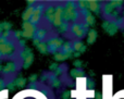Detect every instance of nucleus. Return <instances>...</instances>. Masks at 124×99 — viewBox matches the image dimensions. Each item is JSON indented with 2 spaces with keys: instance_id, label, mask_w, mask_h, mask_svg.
I'll list each match as a JSON object with an SVG mask.
<instances>
[{
  "instance_id": "obj_1",
  "label": "nucleus",
  "mask_w": 124,
  "mask_h": 99,
  "mask_svg": "<svg viewBox=\"0 0 124 99\" xmlns=\"http://www.w3.org/2000/svg\"><path fill=\"white\" fill-rule=\"evenodd\" d=\"M22 37L26 39H33L35 37V33H36V25L32 24L30 21L28 22H23L22 24Z\"/></svg>"
},
{
  "instance_id": "obj_2",
  "label": "nucleus",
  "mask_w": 124,
  "mask_h": 99,
  "mask_svg": "<svg viewBox=\"0 0 124 99\" xmlns=\"http://www.w3.org/2000/svg\"><path fill=\"white\" fill-rule=\"evenodd\" d=\"M73 35L77 38H83L85 36L86 30H88V25L87 24H78V23H74L71 27Z\"/></svg>"
},
{
  "instance_id": "obj_3",
  "label": "nucleus",
  "mask_w": 124,
  "mask_h": 99,
  "mask_svg": "<svg viewBox=\"0 0 124 99\" xmlns=\"http://www.w3.org/2000/svg\"><path fill=\"white\" fill-rule=\"evenodd\" d=\"M15 52V45L10 40L0 44V53L1 56H12Z\"/></svg>"
},
{
  "instance_id": "obj_4",
  "label": "nucleus",
  "mask_w": 124,
  "mask_h": 99,
  "mask_svg": "<svg viewBox=\"0 0 124 99\" xmlns=\"http://www.w3.org/2000/svg\"><path fill=\"white\" fill-rule=\"evenodd\" d=\"M63 40L59 37H54V38H50L49 40L47 41L48 45V50L49 52H54V53H57V51L59 50V48H62L63 46Z\"/></svg>"
},
{
  "instance_id": "obj_5",
  "label": "nucleus",
  "mask_w": 124,
  "mask_h": 99,
  "mask_svg": "<svg viewBox=\"0 0 124 99\" xmlns=\"http://www.w3.org/2000/svg\"><path fill=\"white\" fill-rule=\"evenodd\" d=\"M63 12H64V7L60 6V4L54 7V22H52L54 26L59 27L63 23Z\"/></svg>"
},
{
  "instance_id": "obj_6",
  "label": "nucleus",
  "mask_w": 124,
  "mask_h": 99,
  "mask_svg": "<svg viewBox=\"0 0 124 99\" xmlns=\"http://www.w3.org/2000/svg\"><path fill=\"white\" fill-rule=\"evenodd\" d=\"M102 27L103 30H106V32L108 33L109 35H114L116 32H118L119 27H120V25H119L116 22H109V21H106L102 23Z\"/></svg>"
},
{
  "instance_id": "obj_7",
  "label": "nucleus",
  "mask_w": 124,
  "mask_h": 99,
  "mask_svg": "<svg viewBox=\"0 0 124 99\" xmlns=\"http://www.w3.org/2000/svg\"><path fill=\"white\" fill-rule=\"evenodd\" d=\"M43 9H44V6L43 4H36L34 9V13H33L32 17H31L30 22L34 25H36L39 21H40V16H41V13H43Z\"/></svg>"
},
{
  "instance_id": "obj_8",
  "label": "nucleus",
  "mask_w": 124,
  "mask_h": 99,
  "mask_svg": "<svg viewBox=\"0 0 124 99\" xmlns=\"http://www.w3.org/2000/svg\"><path fill=\"white\" fill-rule=\"evenodd\" d=\"M17 69V63L16 62H7V64L2 69V73L4 75H10V74L15 73Z\"/></svg>"
},
{
  "instance_id": "obj_9",
  "label": "nucleus",
  "mask_w": 124,
  "mask_h": 99,
  "mask_svg": "<svg viewBox=\"0 0 124 99\" xmlns=\"http://www.w3.org/2000/svg\"><path fill=\"white\" fill-rule=\"evenodd\" d=\"M45 16H46V20H47L49 23H52V22H54V6L50 4V6L46 7Z\"/></svg>"
},
{
  "instance_id": "obj_10",
  "label": "nucleus",
  "mask_w": 124,
  "mask_h": 99,
  "mask_svg": "<svg viewBox=\"0 0 124 99\" xmlns=\"http://www.w3.org/2000/svg\"><path fill=\"white\" fill-rule=\"evenodd\" d=\"M34 9H35V7H33V6L32 7H27V9L23 12V14H22V19H23L24 22H28L31 20L33 13H34Z\"/></svg>"
},
{
  "instance_id": "obj_11",
  "label": "nucleus",
  "mask_w": 124,
  "mask_h": 99,
  "mask_svg": "<svg viewBox=\"0 0 124 99\" xmlns=\"http://www.w3.org/2000/svg\"><path fill=\"white\" fill-rule=\"evenodd\" d=\"M88 10L94 13H99V11H100V4H99V2L94 1V0L88 1Z\"/></svg>"
},
{
  "instance_id": "obj_12",
  "label": "nucleus",
  "mask_w": 124,
  "mask_h": 99,
  "mask_svg": "<svg viewBox=\"0 0 124 99\" xmlns=\"http://www.w3.org/2000/svg\"><path fill=\"white\" fill-rule=\"evenodd\" d=\"M97 39V30L92 28L88 30V37H87V44L88 45H93Z\"/></svg>"
},
{
  "instance_id": "obj_13",
  "label": "nucleus",
  "mask_w": 124,
  "mask_h": 99,
  "mask_svg": "<svg viewBox=\"0 0 124 99\" xmlns=\"http://www.w3.org/2000/svg\"><path fill=\"white\" fill-rule=\"evenodd\" d=\"M33 60H34V54H33V52L31 51L30 53L26 56V58L24 59V63H23V68L24 69H27V68H30L31 65H32L33 63Z\"/></svg>"
},
{
  "instance_id": "obj_14",
  "label": "nucleus",
  "mask_w": 124,
  "mask_h": 99,
  "mask_svg": "<svg viewBox=\"0 0 124 99\" xmlns=\"http://www.w3.org/2000/svg\"><path fill=\"white\" fill-rule=\"evenodd\" d=\"M73 49H74V51H76V52L83 53V52L86 50V46L83 45V43H81V41H76V43H74V45H73Z\"/></svg>"
},
{
  "instance_id": "obj_15",
  "label": "nucleus",
  "mask_w": 124,
  "mask_h": 99,
  "mask_svg": "<svg viewBox=\"0 0 124 99\" xmlns=\"http://www.w3.org/2000/svg\"><path fill=\"white\" fill-rule=\"evenodd\" d=\"M46 36H47V32H46L45 28H38V30H36L35 37H36V38H38L39 40H43V39H45Z\"/></svg>"
},
{
  "instance_id": "obj_16",
  "label": "nucleus",
  "mask_w": 124,
  "mask_h": 99,
  "mask_svg": "<svg viewBox=\"0 0 124 99\" xmlns=\"http://www.w3.org/2000/svg\"><path fill=\"white\" fill-rule=\"evenodd\" d=\"M114 10H116V8L113 7V4H112L111 2H108V3H106V6L103 7V13H105V14H107V15L112 14Z\"/></svg>"
},
{
  "instance_id": "obj_17",
  "label": "nucleus",
  "mask_w": 124,
  "mask_h": 99,
  "mask_svg": "<svg viewBox=\"0 0 124 99\" xmlns=\"http://www.w3.org/2000/svg\"><path fill=\"white\" fill-rule=\"evenodd\" d=\"M36 47H37V49H38L43 54H46L48 51H49V50H48V45H47V43H44V41H40V43H39L38 45L36 46Z\"/></svg>"
},
{
  "instance_id": "obj_18",
  "label": "nucleus",
  "mask_w": 124,
  "mask_h": 99,
  "mask_svg": "<svg viewBox=\"0 0 124 99\" xmlns=\"http://www.w3.org/2000/svg\"><path fill=\"white\" fill-rule=\"evenodd\" d=\"M14 84H15V87L22 88V87L25 86V84H26V80H25L24 77H17L16 80H14Z\"/></svg>"
},
{
  "instance_id": "obj_19",
  "label": "nucleus",
  "mask_w": 124,
  "mask_h": 99,
  "mask_svg": "<svg viewBox=\"0 0 124 99\" xmlns=\"http://www.w3.org/2000/svg\"><path fill=\"white\" fill-rule=\"evenodd\" d=\"M71 76L72 77H79V76H84V72L79 69H74L71 71Z\"/></svg>"
},
{
  "instance_id": "obj_20",
  "label": "nucleus",
  "mask_w": 124,
  "mask_h": 99,
  "mask_svg": "<svg viewBox=\"0 0 124 99\" xmlns=\"http://www.w3.org/2000/svg\"><path fill=\"white\" fill-rule=\"evenodd\" d=\"M58 30H59V32H60V33H65L66 30H69V25H68V23L63 22V23H62L61 25L58 27Z\"/></svg>"
},
{
  "instance_id": "obj_21",
  "label": "nucleus",
  "mask_w": 124,
  "mask_h": 99,
  "mask_svg": "<svg viewBox=\"0 0 124 99\" xmlns=\"http://www.w3.org/2000/svg\"><path fill=\"white\" fill-rule=\"evenodd\" d=\"M11 27H12V25H11V23H9V22H3V23H2V28H3L6 32H10Z\"/></svg>"
},
{
  "instance_id": "obj_22",
  "label": "nucleus",
  "mask_w": 124,
  "mask_h": 99,
  "mask_svg": "<svg viewBox=\"0 0 124 99\" xmlns=\"http://www.w3.org/2000/svg\"><path fill=\"white\" fill-rule=\"evenodd\" d=\"M60 85H61L60 80H58V78H54V80L52 81V86H54V87H59Z\"/></svg>"
},
{
  "instance_id": "obj_23",
  "label": "nucleus",
  "mask_w": 124,
  "mask_h": 99,
  "mask_svg": "<svg viewBox=\"0 0 124 99\" xmlns=\"http://www.w3.org/2000/svg\"><path fill=\"white\" fill-rule=\"evenodd\" d=\"M7 87H8L9 89H11V91H12V89H14V87H15L14 81H13V82H8V83H7Z\"/></svg>"
},
{
  "instance_id": "obj_24",
  "label": "nucleus",
  "mask_w": 124,
  "mask_h": 99,
  "mask_svg": "<svg viewBox=\"0 0 124 99\" xmlns=\"http://www.w3.org/2000/svg\"><path fill=\"white\" fill-rule=\"evenodd\" d=\"M94 86H95V83L93 82L90 78H88L87 80V87L88 88H94Z\"/></svg>"
},
{
  "instance_id": "obj_25",
  "label": "nucleus",
  "mask_w": 124,
  "mask_h": 99,
  "mask_svg": "<svg viewBox=\"0 0 124 99\" xmlns=\"http://www.w3.org/2000/svg\"><path fill=\"white\" fill-rule=\"evenodd\" d=\"M13 35H14V37H15L16 39H20V38L22 37V32H20V30H15Z\"/></svg>"
},
{
  "instance_id": "obj_26",
  "label": "nucleus",
  "mask_w": 124,
  "mask_h": 99,
  "mask_svg": "<svg viewBox=\"0 0 124 99\" xmlns=\"http://www.w3.org/2000/svg\"><path fill=\"white\" fill-rule=\"evenodd\" d=\"M36 80H37V75H36V74H32V75L28 77V81H30V82H35Z\"/></svg>"
},
{
  "instance_id": "obj_27",
  "label": "nucleus",
  "mask_w": 124,
  "mask_h": 99,
  "mask_svg": "<svg viewBox=\"0 0 124 99\" xmlns=\"http://www.w3.org/2000/svg\"><path fill=\"white\" fill-rule=\"evenodd\" d=\"M70 95H71L70 91H65V93H63V95H62V98H63V99H68Z\"/></svg>"
},
{
  "instance_id": "obj_28",
  "label": "nucleus",
  "mask_w": 124,
  "mask_h": 99,
  "mask_svg": "<svg viewBox=\"0 0 124 99\" xmlns=\"http://www.w3.org/2000/svg\"><path fill=\"white\" fill-rule=\"evenodd\" d=\"M4 87H6V83H4L3 80H1V78H0V89L4 88Z\"/></svg>"
},
{
  "instance_id": "obj_29",
  "label": "nucleus",
  "mask_w": 124,
  "mask_h": 99,
  "mask_svg": "<svg viewBox=\"0 0 124 99\" xmlns=\"http://www.w3.org/2000/svg\"><path fill=\"white\" fill-rule=\"evenodd\" d=\"M74 65H75V67H77V68H78V67H81V65H82V61L76 60V61H75V62H74Z\"/></svg>"
},
{
  "instance_id": "obj_30",
  "label": "nucleus",
  "mask_w": 124,
  "mask_h": 99,
  "mask_svg": "<svg viewBox=\"0 0 124 99\" xmlns=\"http://www.w3.org/2000/svg\"><path fill=\"white\" fill-rule=\"evenodd\" d=\"M96 99H102V95H101V93H96Z\"/></svg>"
},
{
  "instance_id": "obj_31",
  "label": "nucleus",
  "mask_w": 124,
  "mask_h": 99,
  "mask_svg": "<svg viewBox=\"0 0 124 99\" xmlns=\"http://www.w3.org/2000/svg\"><path fill=\"white\" fill-rule=\"evenodd\" d=\"M2 30H3V28H2V23H0V34L2 33Z\"/></svg>"
},
{
  "instance_id": "obj_32",
  "label": "nucleus",
  "mask_w": 124,
  "mask_h": 99,
  "mask_svg": "<svg viewBox=\"0 0 124 99\" xmlns=\"http://www.w3.org/2000/svg\"><path fill=\"white\" fill-rule=\"evenodd\" d=\"M0 72H2V67H1V63H0Z\"/></svg>"
},
{
  "instance_id": "obj_33",
  "label": "nucleus",
  "mask_w": 124,
  "mask_h": 99,
  "mask_svg": "<svg viewBox=\"0 0 124 99\" xmlns=\"http://www.w3.org/2000/svg\"><path fill=\"white\" fill-rule=\"evenodd\" d=\"M1 57H2V56H1V53H0V59H1Z\"/></svg>"
},
{
  "instance_id": "obj_34",
  "label": "nucleus",
  "mask_w": 124,
  "mask_h": 99,
  "mask_svg": "<svg viewBox=\"0 0 124 99\" xmlns=\"http://www.w3.org/2000/svg\"><path fill=\"white\" fill-rule=\"evenodd\" d=\"M123 16H124V11H123Z\"/></svg>"
}]
</instances>
